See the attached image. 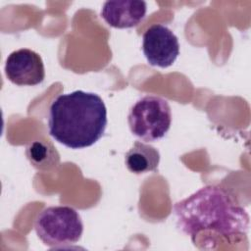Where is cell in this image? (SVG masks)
Here are the masks:
<instances>
[{
  "instance_id": "obj_1",
  "label": "cell",
  "mask_w": 251,
  "mask_h": 251,
  "mask_svg": "<svg viewBox=\"0 0 251 251\" xmlns=\"http://www.w3.org/2000/svg\"><path fill=\"white\" fill-rule=\"evenodd\" d=\"M176 227L192 241L202 231H213L223 237L245 235L249 215L224 188L206 185L174 205Z\"/></svg>"
},
{
  "instance_id": "obj_2",
  "label": "cell",
  "mask_w": 251,
  "mask_h": 251,
  "mask_svg": "<svg viewBox=\"0 0 251 251\" xmlns=\"http://www.w3.org/2000/svg\"><path fill=\"white\" fill-rule=\"evenodd\" d=\"M107 108L93 92L75 90L58 95L49 107V134L72 149L93 145L107 126Z\"/></svg>"
},
{
  "instance_id": "obj_3",
  "label": "cell",
  "mask_w": 251,
  "mask_h": 251,
  "mask_svg": "<svg viewBox=\"0 0 251 251\" xmlns=\"http://www.w3.org/2000/svg\"><path fill=\"white\" fill-rule=\"evenodd\" d=\"M34 229L41 241L52 248H65L78 242L83 232L81 218L69 206H51L36 217Z\"/></svg>"
},
{
  "instance_id": "obj_4",
  "label": "cell",
  "mask_w": 251,
  "mask_h": 251,
  "mask_svg": "<svg viewBox=\"0 0 251 251\" xmlns=\"http://www.w3.org/2000/svg\"><path fill=\"white\" fill-rule=\"evenodd\" d=\"M127 123L133 135L144 141H157L163 138L171 127L170 104L159 96H143L130 107Z\"/></svg>"
},
{
  "instance_id": "obj_5",
  "label": "cell",
  "mask_w": 251,
  "mask_h": 251,
  "mask_svg": "<svg viewBox=\"0 0 251 251\" xmlns=\"http://www.w3.org/2000/svg\"><path fill=\"white\" fill-rule=\"evenodd\" d=\"M142 39V51L151 66L168 68L179 55L176 35L164 25L157 24L148 27Z\"/></svg>"
},
{
  "instance_id": "obj_6",
  "label": "cell",
  "mask_w": 251,
  "mask_h": 251,
  "mask_svg": "<svg viewBox=\"0 0 251 251\" xmlns=\"http://www.w3.org/2000/svg\"><path fill=\"white\" fill-rule=\"evenodd\" d=\"M7 78L20 86H33L45 78V69L41 56L28 48L13 51L6 59Z\"/></svg>"
},
{
  "instance_id": "obj_7",
  "label": "cell",
  "mask_w": 251,
  "mask_h": 251,
  "mask_svg": "<svg viewBox=\"0 0 251 251\" xmlns=\"http://www.w3.org/2000/svg\"><path fill=\"white\" fill-rule=\"evenodd\" d=\"M147 4L143 0L106 1L101 9V17L116 28H130L140 24L146 16Z\"/></svg>"
},
{
  "instance_id": "obj_8",
  "label": "cell",
  "mask_w": 251,
  "mask_h": 251,
  "mask_svg": "<svg viewBox=\"0 0 251 251\" xmlns=\"http://www.w3.org/2000/svg\"><path fill=\"white\" fill-rule=\"evenodd\" d=\"M159 163V151L152 145L140 141H135L125 157L127 170L135 175L155 172Z\"/></svg>"
},
{
  "instance_id": "obj_9",
  "label": "cell",
  "mask_w": 251,
  "mask_h": 251,
  "mask_svg": "<svg viewBox=\"0 0 251 251\" xmlns=\"http://www.w3.org/2000/svg\"><path fill=\"white\" fill-rule=\"evenodd\" d=\"M25 155L30 164L40 171L54 169L60 162L59 153L48 141L35 140L29 143L25 148Z\"/></svg>"
}]
</instances>
